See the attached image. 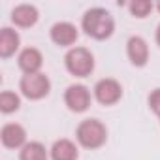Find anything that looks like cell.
Instances as JSON below:
<instances>
[{
    "label": "cell",
    "instance_id": "obj_17",
    "mask_svg": "<svg viewBox=\"0 0 160 160\" xmlns=\"http://www.w3.org/2000/svg\"><path fill=\"white\" fill-rule=\"evenodd\" d=\"M147 104H149V109L160 119V87L149 92V96H147Z\"/></svg>",
    "mask_w": 160,
    "mask_h": 160
},
{
    "label": "cell",
    "instance_id": "obj_12",
    "mask_svg": "<svg viewBox=\"0 0 160 160\" xmlns=\"http://www.w3.org/2000/svg\"><path fill=\"white\" fill-rule=\"evenodd\" d=\"M21 49V36L13 27L0 28V58H12Z\"/></svg>",
    "mask_w": 160,
    "mask_h": 160
},
{
    "label": "cell",
    "instance_id": "obj_5",
    "mask_svg": "<svg viewBox=\"0 0 160 160\" xmlns=\"http://www.w3.org/2000/svg\"><path fill=\"white\" fill-rule=\"evenodd\" d=\"M122 94H124L122 85H121V81H117L115 77H102L92 87L94 100L100 106H106V108H111V106L119 104L122 100Z\"/></svg>",
    "mask_w": 160,
    "mask_h": 160
},
{
    "label": "cell",
    "instance_id": "obj_3",
    "mask_svg": "<svg viewBox=\"0 0 160 160\" xmlns=\"http://www.w3.org/2000/svg\"><path fill=\"white\" fill-rule=\"evenodd\" d=\"M94 66H96V60L89 47L75 45V47L68 49L64 55V68L73 77H79V79L89 77L94 72Z\"/></svg>",
    "mask_w": 160,
    "mask_h": 160
},
{
    "label": "cell",
    "instance_id": "obj_1",
    "mask_svg": "<svg viewBox=\"0 0 160 160\" xmlns=\"http://www.w3.org/2000/svg\"><path fill=\"white\" fill-rule=\"evenodd\" d=\"M81 30L85 32V36L96 40V42H106L115 34V19L106 8L94 6L83 13Z\"/></svg>",
    "mask_w": 160,
    "mask_h": 160
},
{
    "label": "cell",
    "instance_id": "obj_19",
    "mask_svg": "<svg viewBox=\"0 0 160 160\" xmlns=\"http://www.w3.org/2000/svg\"><path fill=\"white\" fill-rule=\"evenodd\" d=\"M154 10H156V12L160 13V2H156V4H154Z\"/></svg>",
    "mask_w": 160,
    "mask_h": 160
},
{
    "label": "cell",
    "instance_id": "obj_4",
    "mask_svg": "<svg viewBox=\"0 0 160 160\" xmlns=\"http://www.w3.org/2000/svg\"><path fill=\"white\" fill-rule=\"evenodd\" d=\"M19 91L21 94L30 100V102H38L49 96L51 92V79L47 73L40 72V73H30V75H23L19 81Z\"/></svg>",
    "mask_w": 160,
    "mask_h": 160
},
{
    "label": "cell",
    "instance_id": "obj_14",
    "mask_svg": "<svg viewBox=\"0 0 160 160\" xmlns=\"http://www.w3.org/2000/svg\"><path fill=\"white\" fill-rule=\"evenodd\" d=\"M19 160H51L49 149L42 141H28L19 151Z\"/></svg>",
    "mask_w": 160,
    "mask_h": 160
},
{
    "label": "cell",
    "instance_id": "obj_9",
    "mask_svg": "<svg viewBox=\"0 0 160 160\" xmlns=\"http://www.w3.org/2000/svg\"><path fill=\"white\" fill-rule=\"evenodd\" d=\"M126 57L132 66L136 68H145L149 62V43L141 36H130L126 42Z\"/></svg>",
    "mask_w": 160,
    "mask_h": 160
},
{
    "label": "cell",
    "instance_id": "obj_15",
    "mask_svg": "<svg viewBox=\"0 0 160 160\" xmlns=\"http://www.w3.org/2000/svg\"><path fill=\"white\" fill-rule=\"evenodd\" d=\"M21 109V96L13 91H2L0 92V113L12 115Z\"/></svg>",
    "mask_w": 160,
    "mask_h": 160
},
{
    "label": "cell",
    "instance_id": "obj_7",
    "mask_svg": "<svg viewBox=\"0 0 160 160\" xmlns=\"http://www.w3.org/2000/svg\"><path fill=\"white\" fill-rule=\"evenodd\" d=\"M49 38L57 47H75V42L79 40V28L70 21H57L49 28Z\"/></svg>",
    "mask_w": 160,
    "mask_h": 160
},
{
    "label": "cell",
    "instance_id": "obj_13",
    "mask_svg": "<svg viewBox=\"0 0 160 160\" xmlns=\"http://www.w3.org/2000/svg\"><path fill=\"white\" fill-rule=\"evenodd\" d=\"M51 160H77L79 158V145L68 138H60L53 141L49 149Z\"/></svg>",
    "mask_w": 160,
    "mask_h": 160
},
{
    "label": "cell",
    "instance_id": "obj_8",
    "mask_svg": "<svg viewBox=\"0 0 160 160\" xmlns=\"http://www.w3.org/2000/svg\"><path fill=\"white\" fill-rule=\"evenodd\" d=\"M27 136V128L19 122H6L0 128V143L10 151H21L28 143Z\"/></svg>",
    "mask_w": 160,
    "mask_h": 160
},
{
    "label": "cell",
    "instance_id": "obj_11",
    "mask_svg": "<svg viewBox=\"0 0 160 160\" xmlns=\"http://www.w3.org/2000/svg\"><path fill=\"white\" fill-rule=\"evenodd\" d=\"M10 19L17 28H32L40 21V12L34 4H17L12 10Z\"/></svg>",
    "mask_w": 160,
    "mask_h": 160
},
{
    "label": "cell",
    "instance_id": "obj_10",
    "mask_svg": "<svg viewBox=\"0 0 160 160\" xmlns=\"http://www.w3.org/2000/svg\"><path fill=\"white\" fill-rule=\"evenodd\" d=\"M17 66L23 72V75H30V73H40L42 66H43V55L38 47H25L19 51L17 55Z\"/></svg>",
    "mask_w": 160,
    "mask_h": 160
},
{
    "label": "cell",
    "instance_id": "obj_18",
    "mask_svg": "<svg viewBox=\"0 0 160 160\" xmlns=\"http://www.w3.org/2000/svg\"><path fill=\"white\" fill-rule=\"evenodd\" d=\"M154 42H156V45L160 47V23H158V27H156V30H154Z\"/></svg>",
    "mask_w": 160,
    "mask_h": 160
},
{
    "label": "cell",
    "instance_id": "obj_2",
    "mask_svg": "<svg viewBox=\"0 0 160 160\" xmlns=\"http://www.w3.org/2000/svg\"><path fill=\"white\" fill-rule=\"evenodd\" d=\"M108 141V126L96 119V117H89L83 119L75 128V143L83 149L89 151H96L100 147H104Z\"/></svg>",
    "mask_w": 160,
    "mask_h": 160
},
{
    "label": "cell",
    "instance_id": "obj_6",
    "mask_svg": "<svg viewBox=\"0 0 160 160\" xmlns=\"http://www.w3.org/2000/svg\"><path fill=\"white\" fill-rule=\"evenodd\" d=\"M92 92L83 83H72L64 91V106L72 113H85L92 104Z\"/></svg>",
    "mask_w": 160,
    "mask_h": 160
},
{
    "label": "cell",
    "instance_id": "obj_16",
    "mask_svg": "<svg viewBox=\"0 0 160 160\" xmlns=\"http://www.w3.org/2000/svg\"><path fill=\"white\" fill-rule=\"evenodd\" d=\"M128 12L132 17L136 19H145L151 15V12L154 10V2H151V0H132V2L126 4Z\"/></svg>",
    "mask_w": 160,
    "mask_h": 160
}]
</instances>
